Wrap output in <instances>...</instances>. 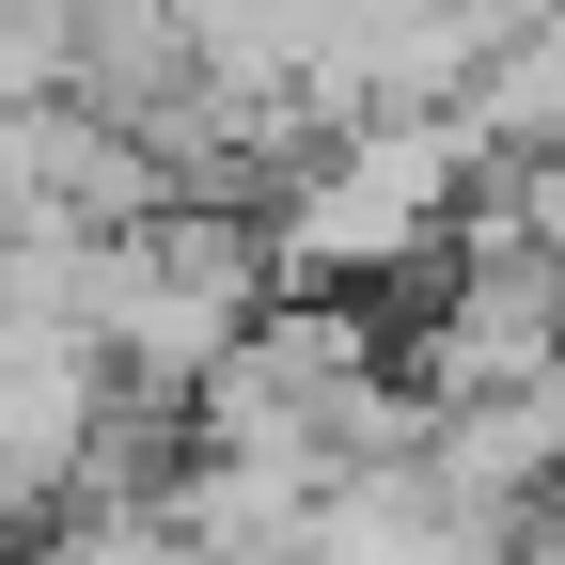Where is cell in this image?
Segmentation results:
<instances>
[{
  "label": "cell",
  "mask_w": 565,
  "mask_h": 565,
  "mask_svg": "<svg viewBox=\"0 0 565 565\" xmlns=\"http://www.w3.org/2000/svg\"><path fill=\"white\" fill-rule=\"evenodd\" d=\"M408 377H424V408H471V393H534V377H565V252L456 221L440 299H424V330H408Z\"/></svg>",
  "instance_id": "277c9868"
},
{
  "label": "cell",
  "mask_w": 565,
  "mask_h": 565,
  "mask_svg": "<svg viewBox=\"0 0 565 565\" xmlns=\"http://www.w3.org/2000/svg\"><path fill=\"white\" fill-rule=\"evenodd\" d=\"M424 377L377 362V330L345 315V299H299V315H267L221 377L189 393V440L204 456H267V471H362V456H424Z\"/></svg>",
  "instance_id": "7a4b0ae2"
},
{
  "label": "cell",
  "mask_w": 565,
  "mask_h": 565,
  "mask_svg": "<svg viewBox=\"0 0 565 565\" xmlns=\"http://www.w3.org/2000/svg\"><path fill=\"white\" fill-rule=\"evenodd\" d=\"M471 189H487V126L471 110H377V126H345V141H315V158L282 173L267 252H282V282H315V299L408 282L424 252H456Z\"/></svg>",
  "instance_id": "6da1fadb"
},
{
  "label": "cell",
  "mask_w": 565,
  "mask_h": 565,
  "mask_svg": "<svg viewBox=\"0 0 565 565\" xmlns=\"http://www.w3.org/2000/svg\"><path fill=\"white\" fill-rule=\"evenodd\" d=\"M471 126H487V158H565V0H550V17H519L503 47H487Z\"/></svg>",
  "instance_id": "8992f818"
},
{
  "label": "cell",
  "mask_w": 565,
  "mask_h": 565,
  "mask_svg": "<svg viewBox=\"0 0 565 565\" xmlns=\"http://www.w3.org/2000/svg\"><path fill=\"white\" fill-rule=\"evenodd\" d=\"M267 282H282L267 221L189 189V204H158V221L95 236V345H110V377H126L141 408H189V393H204V377H221L236 345L282 315Z\"/></svg>",
  "instance_id": "3957f363"
},
{
  "label": "cell",
  "mask_w": 565,
  "mask_h": 565,
  "mask_svg": "<svg viewBox=\"0 0 565 565\" xmlns=\"http://www.w3.org/2000/svg\"><path fill=\"white\" fill-rule=\"evenodd\" d=\"M110 424H126V377H110V345L95 330H63V345H0V519H63L79 487L110 471Z\"/></svg>",
  "instance_id": "5b68a950"
}]
</instances>
